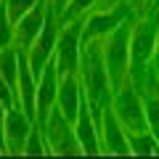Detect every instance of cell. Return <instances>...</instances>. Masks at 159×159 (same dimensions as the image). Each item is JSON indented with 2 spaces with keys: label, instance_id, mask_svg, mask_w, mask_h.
<instances>
[{
  "label": "cell",
  "instance_id": "6da1fadb",
  "mask_svg": "<svg viewBox=\"0 0 159 159\" xmlns=\"http://www.w3.org/2000/svg\"><path fill=\"white\" fill-rule=\"evenodd\" d=\"M135 24V13L127 16L114 32L103 37V58H106V72L111 80V90H119L130 80V34Z\"/></svg>",
  "mask_w": 159,
  "mask_h": 159
},
{
  "label": "cell",
  "instance_id": "7a4b0ae2",
  "mask_svg": "<svg viewBox=\"0 0 159 159\" xmlns=\"http://www.w3.org/2000/svg\"><path fill=\"white\" fill-rule=\"evenodd\" d=\"M157 37H159V13L157 11H148L141 19H135L133 34H130V74L146 69L154 61Z\"/></svg>",
  "mask_w": 159,
  "mask_h": 159
},
{
  "label": "cell",
  "instance_id": "3957f363",
  "mask_svg": "<svg viewBox=\"0 0 159 159\" xmlns=\"http://www.w3.org/2000/svg\"><path fill=\"white\" fill-rule=\"evenodd\" d=\"M82 27H85V16H77L72 21L61 24L58 32V43L53 58H56L58 74H77L80 72V61H82Z\"/></svg>",
  "mask_w": 159,
  "mask_h": 159
},
{
  "label": "cell",
  "instance_id": "277c9868",
  "mask_svg": "<svg viewBox=\"0 0 159 159\" xmlns=\"http://www.w3.org/2000/svg\"><path fill=\"white\" fill-rule=\"evenodd\" d=\"M111 109H114V114H117V119L122 122L125 133H146L148 130L143 98H141V93H138V88L133 85V80H127L119 90H114Z\"/></svg>",
  "mask_w": 159,
  "mask_h": 159
},
{
  "label": "cell",
  "instance_id": "5b68a950",
  "mask_svg": "<svg viewBox=\"0 0 159 159\" xmlns=\"http://www.w3.org/2000/svg\"><path fill=\"white\" fill-rule=\"evenodd\" d=\"M45 141L51 154H58V157H80L82 154L80 138L74 133V122L66 119V114L58 109V103L51 109V117L45 122Z\"/></svg>",
  "mask_w": 159,
  "mask_h": 159
},
{
  "label": "cell",
  "instance_id": "8992f818",
  "mask_svg": "<svg viewBox=\"0 0 159 159\" xmlns=\"http://www.w3.org/2000/svg\"><path fill=\"white\" fill-rule=\"evenodd\" d=\"M58 32H61V19H58L56 8H53V3H48V13H45V24H43V29H40V34L34 37V43L29 45L27 56H29V66H32V72L43 74V66L48 64V58L53 56V51H56V43H58Z\"/></svg>",
  "mask_w": 159,
  "mask_h": 159
},
{
  "label": "cell",
  "instance_id": "52a82bcc",
  "mask_svg": "<svg viewBox=\"0 0 159 159\" xmlns=\"http://www.w3.org/2000/svg\"><path fill=\"white\" fill-rule=\"evenodd\" d=\"M98 135H101V154H114V157H127L130 151V141L111 109V101L101 109V119H98Z\"/></svg>",
  "mask_w": 159,
  "mask_h": 159
},
{
  "label": "cell",
  "instance_id": "ba28073f",
  "mask_svg": "<svg viewBox=\"0 0 159 159\" xmlns=\"http://www.w3.org/2000/svg\"><path fill=\"white\" fill-rule=\"evenodd\" d=\"M133 13H138V11H133L125 0H122L119 6L109 8V11H93L90 16H85V27H82V43H90V40H101V37H106L109 32H114V29L125 21L127 16H133Z\"/></svg>",
  "mask_w": 159,
  "mask_h": 159
},
{
  "label": "cell",
  "instance_id": "9c48e42d",
  "mask_svg": "<svg viewBox=\"0 0 159 159\" xmlns=\"http://www.w3.org/2000/svg\"><path fill=\"white\" fill-rule=\"evenodd\" d=\"M58 82H61V74H58L56 58H48V64L43 66V74L37 80V117H34V125H40L45 130V122L51 117V109L56 106L58 98Z\"/></svg>",
  "mask_w": 159,
  "mask_h": 159
},
{
  "label": "cell",
  "instance_id": "30bf717a",
  "mask_svg": "<svg viewBox=\"0 0 159 159\" xmlns=\"http://www.w3.org/2000/svg\"><path fill=\"white\" fill-rule=\"evenodd\" d=\"M34 122L27 117L21 106H11L6 111V148L8 154H24V146H27V138L32 133Z\"/></svg>",
  "mask_w": 159,
  "mask_h": 159
},
{
  "label": "cell",
  "instance_id": "8fae6325",
  "mask_svg": "<svg viewBox=\"0 0 159 159\" xmlns=\"http://www.w3.org/2000/svg\"><path fill=\"white\" fill-rule=\"evenodd\" d=\"M74 133H77V138H80L82 154H88V157L101 154V135H98V125H96V117H93V109H90L88 96L80 103L77 119H74Z\"/></svg>",
  "mask_w": 159,
  "mask_h": 159
},
{
  "label": "cell",
  "instance_id": "7c38bea8",
  "mask_svg": "<svg viewBox=\"0 0 159 159\" xmlns=\"http://www.w3.org/2000/svg\"><path fill=\"white\" fill-rule=\"evenodd\" d=\"M48 3L51 0H40L32 11H27L16 24H13V45L29 51V45L34 43V37L40 34L43 24H45V13H48Z\"/></svg>",
  "mask_w": 159,
  "mask_h": 159
},
{
  "label": "cell",
  "instance_id": "4fadbf2b",
  "mask_svg": "<svg viewBox=\"0 0 159 159\" xmlns=\"http://www.w3.org/2000/svg\"><path fill=\"white\" fill-rule=\"evenodd\" d=\"M82 98H85V88L80 85L77 74H64L61 82H58V98H56V103H58V109L66 114L69 122L77 119V111H80Z\"/></svg>",
  "mask_w": 159,
  "mask_h": 159
},
{
  "label": "cell",
  "instance_id": "5bb4252c",
  "mask_svg": "<svg viewBox=\"0 0 159 159\" xmlns=\"http://www.w3.org/2000/svg\"><path fill=\"white\" fill-rule=\"evenodd\" d=\"M127 141H130V151L133 157H154L159 154V143L151 135V130L146 133H127Z\"/></svg>",
  "mask_w": 159,
  "mask_h": 159
},
{
  "label": "cell",
  "instance_id": "9a60e30c",
  "mask_svg": "<svg viewBox=\"0 0 159 159\" xmlns=\"http://www.w3.org/2000/svg\"><path fill=\"white\" fill-rule=\"evenodd\" d=\"M24 154H27V157H43V154H51L48 141H45V130H43L40 125L32 127V133H29V138H27V146H24Z\"/></svg>",
  "mask_w": 159,
  "mask_h": 159
},
{
  "label": "cell",
  "instance_id": "2e32d148",
  "mask_svg": "<svg viewBox=\"0 0 159 159\" xmlns=\"http://www.w3.org/2000/svg\"><path fill=\"white\" fill-rule=\"evenodd\" d=\"M96 6H98V0H69V6L64 8V13H61V24L72 21V19H77V16H85V13L93 11Z\"/></svg>",
  "mask_w": 159,
  "mask_h": 159
},
{
  "label": "cell",
  "instance_id": "e0dca14e",
  "mask_svg": "<svg viewBox=\"0 0 159 159\" xmlns=\"http://www.w3.org/2000/svg\"><path fill=\"white\" fill-rule=\"evenodd\" d=\"M8 45H13V21L8 16L6 0H3V6H0V51Z\"/></svg>",
  "mask_w": 159,
  "mask_h": 159
},
{
  "label": "cell",
  "instance_id": "ac0fdd59",
  "mask_svg": "<svg viewBox=\"0 0 159 159\" xmlns=\"http://www.w3.org/2000/svg\"><path fill=\"white\" fill-rule=\"evenodd\" d=\"M37 3H40V0H6V8H8V16H11V21L16 24L19 19H21L27 11H32Z\"/></svg>",
  "mask_w": 159,
  "mask_h": 159
},
{
  "label": "cell",
  "instance_id": "d6986e66",
  "mask_svg": "<svg viewBox=\"0 0 159 159\" xmlns=\"http://www.w3.org/2000/svg\"><path fill=\"white\" fill-rule=\"evenodd\" d=\"M6 103L0 101V151L3 154H8V148H6Z\"/></svg>",
  "mask_w": 159,
  "mask_h": 159
},
{
  "label": "cell",
  "instance_id": "ffe728a7",
  "mask_svg": "<svg viewBox=\"0 0 159 159\" xmlns=\"http://www.w3.org/2000/svg\"><path fill=\"white\" fill-rule=\"evenodd\" d=\"M122 0H98V6H96V11H109V8H114V6H119Z\"/></svg>",
  "mask_w": 159,
  "mask_h": 159
},
{
  "label": "cell",
  "instance_id": "44dd1931",
  "mask_svg": "<svg viewBox=\"0 0 159 159\" xmlns=\"http://www.w3.org/2000/svg\"><path fill=\"white\" fill-rule=\"evenodd\" d=\"M53 3V8H56V13H58V19H61V13H64V8L69 6V0H51Z\"/></svg>",
  "mask_w": 159,
  "mask_h": 159
},
{
  "label": "cell",
  "instance_id": "7402d4cb",
  "mask_svg": "<svg viewBox=\"0 0 159 159\" xmlns=\"http://www.w3.org/2000/svg\"><path fill=\"white\" fill-rule=\"evenodd\" d=\"M125 3L133 8V11H141V8H146V3H148V0H125Z\"/></svg>",
  "mask_w": 159,
  "mask_h": 159
},
{
  "label": "cell",
  "instance_id": "603a6c76",
  "mask_svg": "<svg viewBox=\"0 0 159 159\" xmlns=\"http://www.w3.org/2000/svg\"><path fill=\"white\" fill-rule=\"evenodd\" d=\"M154 66H157V72H159V37H157V51H154Z\"/></svg>",
  "mask_w": 159,
  "mask_h": 159
},
{
  "label": "cell",
  "instance_id": "cb8c5ba5",
  "mask_svg": "<svg viewBox=\"0 0 159 159\" xmlns=\"http://www.w3.org/2000/svg\"><path fill=\"white\" fill-rule=\"evenodd\" d=\"M0 6H3V0H0Z\"/></svg>",
  "mask_w": 159,
  "mask_h": 159
}]
</instances>
